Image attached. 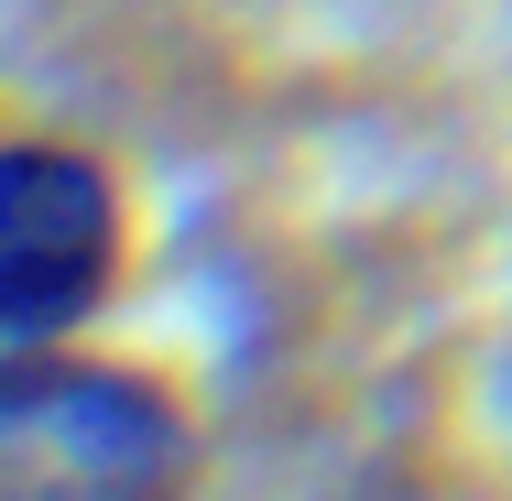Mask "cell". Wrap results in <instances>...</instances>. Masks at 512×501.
Masks as SVG:
<instances>
[{
  "label": "cell",
  "instance_id": "cell-2",
  "mask_svg": "<svg viewBox=\"0 0 512 501\" xmlns=\"http://www.w3.org/2000/svg\"><path fill=\"white\" fill-rule=\"evenodd\" d=\"M131 197L109 153L66 131H11L0 142V349L22 338H77L120 284Z\"/></svg>",
  "mask_w": 512,
  "mask_h": 501
},
{
  "label": "cell",
  "instance_id": "cell-1",
  "mask_svg": "<svg viewBox=\"0 0 512 501\" xmlns=\"http://www.w3.org/2000/svg\"><path fill=\"white\" fill-rule=\"evenodd\" d=\"M197 414L153 360L22 338L0 349V501H186Z\"/></svg>",
  "mask_w": 512,
  "mask_h": 501
}]
</instances>
